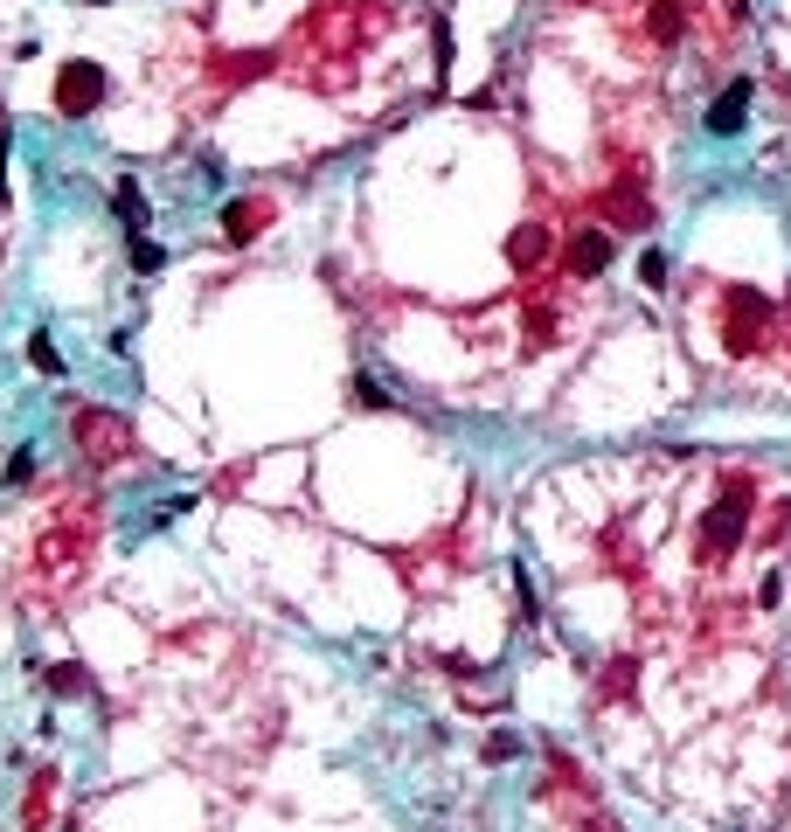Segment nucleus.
I'll return each instance as SVG.
<instances>
[{"label":"nucleus","instance_id":"1","mask_svg":"<svg viewBox=\"0 0 791 832\" xmlns=\"http://www.w3.org/2000/svg\"><path fill=\"white\" fill-rule=\"evenodd\" d=\"M105 98H111V77L98 63H84V56H77V63L56 70V111H63V119H90Z\"/></svg>","mask_w":791,"mask_h":832},{"label":"nucleus","instance_id":"2","mask_svg":"<svg viewBox=\"0 0 791 832\" xmlns=\"http://www.w3.org/2000/svg\"><path fill=\"white\" fill-rule=\"evenodd\" d=\"M750 105H757V77H729V90L702 111L708 139H737V132L750 125Z\"/></svg>","mask_w":791,"mask_h":832},{"label":"nucleus","instance_id":"3","mask_svg":"<svg viewBox=\"0 0 791 832\" xmlns=\"http://www.w3.org/2000/svg\"><path fill=\"white\" fill-rule=\"evenodd\" d=\"M743 527H750V493L737 486V493H729V500L702 521V555H729V548L743 541Z\"/></svg>","mask_w":791,"mask_h":832},{"label":"nucleus","instance_id":"4","mask_svg":"<svg viewBox=\"0 0 791 832\" xmlns=\"http://www.w3.org/2000/svg\"><path fill=\"white\" fill-rule=\"evenodd\" d=\"M770 298L757 292H729V354H750V333H764Z\"/></svg>","mask_w":791,"mask_h":832},{"label":"nucleus","instance_id":"5","mask_svg":"<svg viewBox=\"0 0 791 832\" xmlns=\"http://www.w3.org/2000/svg\"><path fill=\"white\" fill-rule=\"evenodd\" d=\"M611 264V230H576L570 236V271L576 278H597Z\"/></svg>","mask_w":791,"mask_h":832},{"label":"nucleus","instance_id":"6","mask_svg":"<svg viewBox=\"0 0 791 832\" xmlns=\"http://www.w3.org/2000/svg\"><path fill=\"white\" fill-rule=\"evenodd\" d=\"M507 264H514V271H535V264H549V230H541V222L514 230V236H507Z\"/></svg>","mask_w":791,"mask_h":832},{"label":"nucleus","instance_id":"7","mask_svg":"<svg viewBox=\"0 0 791 832\" xmlns=\"http://www.w3.org/2000/svg\"><path fill=\"white\" fill-rule=\"evenodd\" d=\"M646 28H653L659 49H673V42H681V0H653V8H646Z\"/></svg>","mask_w":791,"mask_h":832},{"label":"nucleus","instance_id":"8","mask_svg":"<svg viewBox=\"0 0 791 832\" xmlns=\"http://www.w3.org/2000/svg\"><path fill=\"white\" fill-rule=\"evenodd\" d=\"M257 222H264V208H257V201H230V216H222V236H230V243H251Z\"/></svg>","mask_w":791,"mask_h":832},{"label":"nucleus","instance_id":"9","mask_svg":"<svg viewBox=\"0 0 791 832\" xmlns=\"http://www.w3.org/2000/svg\"><path fill=\"white\" fill-rule=\"evenodd\" d=\"M111 208H119V222H125V230H139V222H146V201H139V181H119V187H111Z\"/></svg>","mask_w":791,"mask_h":832},{"label":"nucleus","instance_id":"10","mask_svg":"<svg viewBox=\"0 0 791 832\" xmlns=\"http://www.w3.org/2000/svg\"><path fill=\"white\" fill-rule=\"evenodd\" d=\"M160 264H167V250H160V243L146 236V230H132V271L146 278V271H160Z\"/></svg>","mask_w":791,"mask_h":832},{"label":"nucleus","instance_id":"11","mask_svg":"<svg viewBox=\"0 0 791 832\" xmlns=\"http://www.w3.org/2000/svg\"><path fill=\"white\" fill-rule=\"evenodd\" d=\"M28 362H35V375H63V354H56L49 333H28Z\"/></svg>","mask_w":791,"mask_h":832},{"label":"nucleus","instance_id":"12","mask_svg":"<svg viewBox=\"0 0 791 832\" xmlns=\"http://www.w3.org/2000/svg\"><path fill=\"white\" fill-rule=\"evenodd\" d=\"M611 216H618V222H632V230H646V222H653V208H646V201H638V195H632V187H618V201H611Z\"/></svg>","mask_w":791,"mask_h":832},{"label":"nucleus","instance_id":"13","mask_svg":"<svg viewBox=\"0 0 791 832\" xmlns=\"http://www.w3.org/2000/svg\"><path fill=\"white\" fill-rule=\"evenodd\" d=\"M638 285H646V292L667 285V257H659V250H638Z\"/></svg>","mask_w":791,"mask_h":832},{"label":"nucleus","instance_id":"14","mask_svg":"<svg viewBox=\"0 0 791 832\" xmlns=\"http://www.w3.org/2000/svg\"><path fill=\"white\" fill-rule=\"evenodd\" d=\"M49 687H56V694H84L90 673H84V666H49Z\"/></svg>","mask_w":791,"mask_h":832},{"label":"nucleus","instance_id":"15","mask_svg":"<svg viewBox=\"0 0 791 832\" xmlns=\"http://www.w3.org/2000/svg\"><path fill=\"white\" fill-rule=\"evenodd\" d=\"M354 403H368V409H389V389H382V382H368V375H362V382H354Z\"/></svg>","mask_w":791,"mask_h":832},{"label":"nucleus","instance_id":"16","mask_svg":"<svg viewBox=\"0 0 791 832\" xmlns=\"http://www.w3.org/2000/svg\"><path fill=\"white\" fill-rule=\"evenodd\" d=\"M514 756H521L514 735H494V743H486V763H514Z\"/></svg>","mask_w":791,"mask_h":832},{"label":"nucleus","instance_id":"17","mask_svg":"<svg viewBox=\"0 0 791 832\" xmlns=\"http://www.w3.org/2000/svg\"><path fill=\"white\" fill-rule=\"evenodd\" d=\"M28 472H35V451H14V458H8V486H22Z\"/></svg>","mask_w":791,"mask_h":832},{"label":"nucleus","instance_id":"18","mask_svg":"<svg viewBox=\"0 0 791 832\" xmlns=\"http://www.w3.org/2000/svg\"><path fill=\"white\" fill-rule=\"evenodd\" d=\"M0 195H8V119H0Z\"/></svg>","mask_w":791,"mask_h":832}]
</instances>
